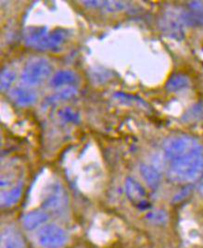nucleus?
Here are the masks:
<instances>
[{"label": "nucleus", "instance_id": "1", "mask_svg": "<svg viewBox=\"0 0 203 248\" xmlns=\"http://www.w3.org/2000/svg\"><path fill=\"white\" fill-rule=\"evenodd\" d=\"M169 177L177 183H191L203 174V148L194 138L180 135L164 145Z\"/></svg>", "mask_w": 203, "mask_h": 248}, {"label": "nucleus", "instance_id": "12", "mask_svg": "<svg viewBox=\"0 0 203 248\" xmlns=\"http://www.w3.org/2000/svg\"><path fill=\"white\" fill-rule=\"evenodd\" d=\"M21 196V186L15 187L10 192L2 194V203L4 206H12L16 204Z\"/></svg>", "mask_w": 203, "mask_h": 248}, {"label": "nucleus", "instance_id": "7", "mask_svg": "<svg viewBox=\"0 0 203 248\" xmlns=\"http://www.w3.org/2000/svg\"><path fill=\"white\" fill-rule=\"evenodd\" d=\"M65 206V197L60 188L55 189L51 192V195L46 198L43 207L45 209L57 211Z\"/></svg>", "mask_w": 203, "mask_h": 248}, {"label": "nucleus", "instance_id": "2", "mask_svg": "<svg viewBox=\"0 0 203 248\" xmlns=\"http://www.w3.org/2000/svg\"><path fill=\"white\" fill-rule=\"evenodd\" d=\"M65 36L66 33L63 30H56L49 33L46 28H36L30 30L26 34V41L32 46L40 49H53L64 41Z\"/></svg>", "mask_w": 203, "mask_h": 248}, {"label": "nucleus", "instance_id": "8", "mask_svg": "<svg viewBox=\"0 0 203 248\" xmlns=\"http://www.w3.org/2000/svg\"><path fill=\"white\" fill-rule=\"evenodd\" d=\"M48 219H49V215L46 212L34 211L24 217L23 226L28 231H33L36 228L40 227L42 224L48 221Z\"/></svg>", "mask_w": 203, "mask_h": 248}, {"label": "nucleus", "instance_id": "5", "mask_svg": "<svg viewBox=\"0 0 203 248\" xmlns=\"http://www.w3.org/2000/svg\"><path fill=\"white\" fill-rule=\"evenodd\" d=\"M1 248H24L23 239L16 230L8 228L1 234Z\"/></svg>", "mask_w": 203, "mask_h": 248}, {"label": "nucleus", "instance_id": "13", "mask_svg": "<svg viewBox=\"0 0 203 248\" xmlns=\"http://www.w3.org/2000/svg\"><path fill=\"white\" fill-rule=\"evenodd\" d=\"M75 82V75L71 72H61L58 73L52 79L51 83L54 86H60L63 84H68Z\"/></svg>", "mask_w": 203, "mask_h": 248}, {"label": "nucleus", "instance_id": "14", "mask_svg": "<svg viewBox=\"0 0 203 248\" xmlns=\"http://www.w3.org/2000/svg\"><path fill=\"white\" fill-rule=\"evenodd\" d=\"M14 78H15V74L12 72L7 71V72L2 73V76H1V87H2V89L3 90L7 89L12 83V82L14 81Z\"/></svg>", "mask_w": 203, "mask_h": 248}, {"label": "nucleus", "instance_id": "3", "mask_svg": "<svg viewBox=\"0 0 203 248\" xmlns=\"http://www.w3.org/2000/svg\"><path fill=\"white\" fill-rule=\"evenodd\" d=\"M67 240V232L55 224L46 225L41 228L37 232V242L43 248H63Z\"/></svg>", "mask_w": 203, "mask_h": 248}, {"label": "nucleus", "instance_id": "4", "mask_svg": "<svg viewBox=\"0 0 203 248\" xmlns=\"http://www.w3.org/2000/svg\"><path fill=\"white\" fill-rule=\"evenodd\" d=\"M51 73V66L45 60H35L25 67L22 73V81L27 84L35 85L42 83Z\"/></svg>", "mask_w": 203, "mask_h": 248}, {"label": "nucleus", "instance_id": "10", "mask_svg": "<svg viewBox=\"0 0 203 248\" xmlns=\"http://www.w3.org/2000/svg\"><path fill=\"white\" fill-rule=\"evenodd\" d=\"M11 95L14 98V100L17 103L27 106L30 104L34 103L35 100V95L34 93H31L27 90L24 89H15L11 92Z\"/></svg>", "mask_w": 203, "mask_h": 248}, {"label": "nucleus", "instance_id": "9", "mask_svg": "<svg viewBox=\"0 0 203 248\" xmlns=\"http://www.w3.org/2000/svg\"><path fill=\"white\" fill-rule=\"evenodd\" d=\"M140 172L144 180L151 187H156L160 183V174L159 172L150 166L142 165L140 168Z\"/></svg>", "mask_w": 203, "mask_h": 248}, {"label": "nucleus", "instance_id": "11", "mask_svg": "<svg viewBox=\"0 0 203 248\" xmlns=\"http://www.w3.org/2000/svg\"><path fill=\"white\" fill-rule=\"evenodd\" d=\"M188 84V79L182 74H176L169 80L167 83V89L171 92L178 91L182 88H185Z\"/></svg>", "mask_w": 203, "mask_h": 248}, {"label": "nucleus", "instance_id": "6", "mask_svg": "<svg viewBox=\"0 0 203 248\" xmlns=\"http://www.w3.org/2000/svg\"><path fill=\"white\" fill-rule=\"evenodd\" d=\"M126 194L134 203L136 204H146L145 197L146 192L137 182L133 180L131 178L127 179L126 181Z\"/></svg>", "mask_w": 203, "mask_h": 248}, {"label": "nucleus", "instance_id": "15", "mask_svg": "<svg viewBox=\"0 0 203 248\" xmlns=\"http://www.w3.org/2000/svg\"><path fill=\"white\" fill-rule=\"evenodd\" d=\"M148 217L150 218V220L154 221L156 223H162L166 220L167 216L163 211H158V212L156 211V212H152V213L149 214Z\"/></svg>", "mask_w": 203, "mask_h": 248}, {"label": "nucleus", "instance_id": "16", "mask_svg": "<svg viewBox=\"0 0 203 248\" xmlns=\"http://www.w3.org/2000/svg\"><path fill=\"white\" fill-rule=\"evenodd\" d=\"M61 117L67 122H75L77 119V116L75 115V113L68 108L61 111Z\"/></svg>", "mask_w": 203, "mask_h": 248}]
</instances>
